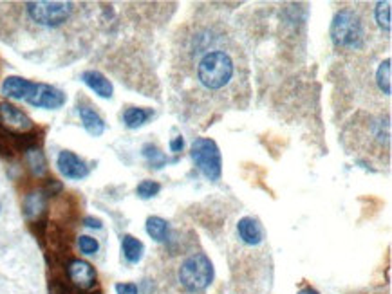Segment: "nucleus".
I'll return each instance as SVG.
<instances>
[{
  "mask_svg": "<svg viewBox=\"0 0 392 294\" xmlns=\"http://www.w3.org/2000/svg\"><path fill=\"white\" fill-rule=\"evenodd\" d=\"M235 76H237V62L224 47L212 46L205 52H199L196 78L206 92H222L234 83Z\"/></svg>",
  "mask_w": 392,
  "mask_h": 294,
  "instance_id": "obj_1",
  "label": "nucleus"
},
{
  "mask_svg": "<svg viewBox=\"0 0 392 294\" xmlns=\"http://www.w3.org/2000/svg\"><path fill=\"white\" fill-rule=\"evenodd\" d=\"M331 40L344 51L363 49L367 43V26L362 15L353 8L340 9L331 22Z\"/></svg>",
  "mask_w": 392,
  "mask_h": 294,
  "instance_id": "obj_2",
  "label": "nucleus"
},
{
  "mask_svg": "<svg viewBox=\"0 0 392 294\" xmlns=\"http://www.w3.org/2000/svg\"><path fill=\"white\" fill-rule=\"evenodd\" d=\"M213 280V264L205 253H192L177 267V281L188 294L203 293Z\"/></svg>",
  "mask_w": 392,
  "mask_h": 294,
  "instance_id": "obj_3",
  "label": "nucleus"
},
{
  "mask_svg": "<svg viewBox=\"0 0 392 294\" xmlns=\"http://www.w3.org/2000/svg\"><path fill=\"white\" fill-rule=\"evenodd\" d=\"M27 15L36 26L60 27L71 18L74 11L73 2H55V0H39L27 2Z\"/></svg>",
  "mask_w": 392,
  "mask_h": 294,
  "instance_id": "obj_4",
  "label": "nucleus"
},
{
  "mask_svg": "<svg viewBox=\"0 0 392 294\" xmlns=\"http://www.w3.org/2000/svg\"><path fill=\"white\" fill-rule=\"evenodd\" d=\"M192 159L197 170L208 181H219L222 174L221 150L217 143L210 137H199L192 145Z\"/></svg>",
  "mask_w": 392,
  "mask_h": 294,
  "instance_id": "obj_5",
  "label": "nucleus"
},
{
  "mask_svg": "<svg viewBox=\"0 0 392 294\" xmlns=\"http://www.w3.org/2000/svg\"><path fill=\"white\" fill-rule=\"evenodd\" d=\"M0 127L11 136H22L33 130V120L24 111L8 102L0 103Z\"/></svg>",
  "mask_w": 392,
  "mask_h": 294,
  "instance_id": "obj_6",
  "label": "nucleus"
},
{
  "mask_svg": "<svg viewBox=\"0 0 392 294\" xmlns=\"http://www.w3.org/2000/svg\"><path fill=\"white\" fill-rule=\"evenodd\" d=\"M65 102H67V96L60 89L47 85V83H34L33 90L26 99L31 107L46 108V111H56V108L64 107Z\"/></svg>",
  "mask_w": 392,
  "mask_h": 294,
  "instance_id": "obj_7",
  "label": "nucleus"
},
{
  "mask_svg": "<svg viewBox=\"0 0 392 294\" xmlns=\"http://www.w3.org/2000/svg\"><path fill=\"white\" fill-rule=\"evenodd\" d=\"M56 167H58V172L64 175L65 179L71 181L86 179L90 172L89 164L80 155L71 152V150H62L58 158H56Z\"/></svg>",
  "mask_w": 392,
  "mask_h": 294,
  "instance_id": "obj_8",
  "label": "nucleus"
},
{
  "mask_svg": "<svg viewBox=\"0 0 392 294\" xmlns=\"http://www.w3.org/2000/svg\"><path fill=\"white\" fill-rule=\"evenodd\" d=\"M67 276L80 290H90L96 286V269L86 260L74 258L67 264Z\"/></svg>",
  "mask_w": 392,
  "mask_h": 294,
  "instance_id": "obj_9",
  "label": "nucleus"
},
{
  "mask_svg": "<svg viewBox=\"0 0 392 294\" xmlns=\"http://www.w3.org/2000/svg\"><path fill=\"white\" fill-rule=\"evenodd\" d=\"M237 234H239L241 242L250 246V248H257L264 242V227L255 217L241 218L237 222Z\"/></svg>",
  "mask_w": 392,
  "mask_h": 294,
  "instance_id": "obj_10",
  "label": "nucleus"
},
{
  "mask_svg": "<svg viewBox=\"0 0 392 294\" xmlns=\"http://www.w3.org/2000/svg\"><path fill=\"white\" fill-rule=\"evenodd\" d=\"M47 209V201H46V193L43 192H31L24 197V202H22V211H24V217L29 222H40L46 215Z\"/></svg>",
  "mask_w": 392,
  "mask_h": 294,
  "instance_id": "obj_11",
  "label": "nucleus"
},
{
  "mask_svg": "<svg viewBox=\"0 0 392 294\" xmlns=\"http://www.w3.org/2000/svg\"><path fill=\"white\" fill-rule=\"evenodd\" d=\"M81 81L93 90L94 94H98L100 98L111 99L112 94H114V87H112L111 80L102 74L100 71H86L81 74Z\"/></svg>",
  "mask_w": 392,
  "mask_h": 294,
  "instance_id": "obj_12",
  "label": "nucleus"
},
{
  "mask_svg": "<svg viewBox=\"0 0 392 294\" xmlns=\"http://www.w3.org/2000/svg\"><path fill=\"white\" fill-rule=\"evenodd\" d=\"M78 114H80L81 125L87 130V134H90L93 137H100L105 132V121L90 105H87V103L78 105Z\"/></svg>",
  "mask_w": 392,
  "mask_h": 294,
  "instance_id": "obj_13",
  "label": "nucleus"
},
{
  "mask_svg": "<svg viewBox=\"0 0 392 294\" xmlns=\"http://www.w3.org/2000/svg\"><path fill=\"white\" fill-rule=\"evenodd\" d=\"M33 87L34 81H29L20 76H8L4 80V83H2V94L11 99H24L26 102Z\"/></svg>",
  "mask_w": 392,
  "mask_h": 294,
  "instance_id": "obj_14",
  "label": "nucleus"
},
{
  "mask_svg": "<svg viewBox=\"0 0 392 294\" xmlns=\"http://www.w3.org/2000/svg\"><path fill=\"white\" fill-rule=\"evenodd\" d=\"M121 251H123L125 260L128 264H137V262L143 258V253H145V246L140 239L133 237V234H125L121 239Z\"/></svg>",
  "mask_w": 392,
  "mask_h": 294,
  "instance_id": "obj_15",
  "label": "nucleus"
},
{
  "mask_svg": "<svg viewBox=\"0 0 392 294\" xmlns=\"http://www.w3.org/2000/svg\"><path fill=\"white\" fill-rule=\"evenodd\" d=\"M145 230L150 239H154L156 242H168V239H170V226H168V222L161 217L147 218Z\"/></svg>",
  "mask_w": 392,
  "mask_h": 294,
  "instance_id": "obj_16",
  "label": "nucleus"
},
{
  "mask_svg": "<svg viewBox=\"0 0 392 294\" xmlns=\"http://www.w3.org/2000/svg\"><path fill=\"white\" fill-rule=\"evenodd\" d=\"M26 162L27 168L34 177H43L47 174V161L42 150L39 146H29L26 148Z\"/></svg>",
  "mask_w": 392,
  "mask_h": 294,
  "instance_id": "obj_17",
  "label": "nucleus"
},
{
  "mask_svg": "<svg viewBox=\"0 0 392 294\" xmlns=\"http://www.w3.org/2000/svg\"><path fill=\"white\" fill-rule=\"evenodd\" d=\"M154 115L152 108H141V107H128L123 112V123L127 128H140L147 123Z\"/></svg>",
  "mask_w": 392,
  "mask_h": 294,
  "instance_id": "obj_18",
  "label": "nucleus"
},
{
  "mask_svg": "<svg viewBox=\"0 0 392 294\" xmlns=\"http://www.w3.org/2000/svg\"><path fill=\"white\" fill-rule=\"evenodd\" d=\"M376 85L384 96H387V98L391 96V58L379 64L378 71H376Z\"/></svg>",
  "mask_w": 392,
  "mask_h": 294,
  "instance_id": "obj_19",
  "label": "nucleus"
},
{
  "mask_svg": "<svg viewBox=\"0 0 392 294\" xmlns=\"http://www.w3.org/2000/svg\"><path fill=\"white\" fill-rule=\"evenodd\" d=\"M391 0H385V2H378L374 8V18L378 22L379 29L384 31L385 34L391 33L392 27V20H391Z\"/></svg>",
  "mask_w": 392,
  "mask_h": 294,
  "instance_id": "obj_20",
  "label": "nucleus"
},
{
  "mask_svg": "<svg viewBox=\"0 0 392 294\" xmlns=\"http://www.w3.org/2000/svg\"><path fill=\"white\" fill-rule=\"evenodd\" d=\"M143 158H145L147 162H149L152 168H156V170L163 168L166 162H168V159H166V155L163 154L161 150L156 145H150V143L143 146Z\"/></svg>",
  "mask_w": 392,
  "mask_h": 294,
  "instance_id": "obj_21",
  "label": "nucleus"
},
{
  "mask_svg": "<svg viewBox=\"0 0 392 294\" xmlns=\"http://www.w3.org/2000/svg\"><path fill=\"white\" fill-rule=\"evenodd\" d=\"M161 192V184L156 181H141L136 188V193L140 199H152Z\"/></svg>",
  "mask_w": 392,
  "mask_h": 294,
  "instance_id": "obj_22",
  "label": "nucleus"
},
{
  "mask_svg": "<svg viewBox=\"0 0 392 294\" xmlns=\"http://www.w3.org/2000/svg\"><path fill=\"white\" fill-rule=\"evenodd\" d=\"M78 249L83 255H96L100 251V242L89 234H81V237H78Z\"/></svg>",
  "mask_w": 392,
  "mask_h": 294,
  "instance_id": "obj_23",
  "label": "nucleus"
},
{
  "mask_svg": "<svg viewBox=\"0 0 392 294\" xmlns=\"http://www.w3.org/2000/svg\"><path fill=\"white\" fill-rule=\"evenodd\" d=\"M116 293L118 294H137L136 284H116Z\"/></svg>",
  "mask_w": 392,
  "mask_h": 294,
  "instance_id": "obj_24",
  "label": "nucleus"
},
{
  "mask_svg": "<svg viewBox=\"0 0 392 294\" xmlns=\"http://www.w3.org/2000/svg\"><path fill=\"white\" fill-rule=\"evenodd\" d=\"M183 146H184V139L181 136L174 137V139L170 141V150L174 152V154H180L181 150H183Z\"/></svg>",
  "mask_w": 392,
  "mask_h": 294,
  "instance_id": "obj_25",
  "label": "nucleus"
},
{
  "mask_svg": "<svg viewBox=\"0 0 392 294\" xmlns=\"http://www.w3.org/2000/svg\"><path fill=\"white\" fill-rule=\"evenodd\" d=\"M83 224H86L87 227H90V230H102V220H100V218L87 217L86 220H83Z\"/></svg>",
  "mask_w": 392,
  "mask_h": 294,
  "instance_id": "obj_26",
  "label": "nucleus"
},
{
  "mask_svg": "<svg viewBox=\"0 0 392 294\" xmlns=\"http://www.w3.org/2000/svg\"><path fill=\"white\" fill-rule=\"evenodd\" d=\"M297 294H320V293L313 289V287H304V289H300Z\"/></svg>",
  "mask_w": 392,
  "mask_h": 294,
  "instance_id": "obj_27",
  "label": "nucleus"
}]
</instances>
